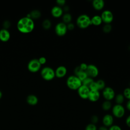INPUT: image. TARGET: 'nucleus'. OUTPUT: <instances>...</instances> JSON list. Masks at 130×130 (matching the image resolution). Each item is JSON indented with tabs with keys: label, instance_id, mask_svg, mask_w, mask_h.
I'll use <instances>...</instances> for the list:
<instances>
[{
	"label": "nucleus",
	"instance_id": "obj_25",
	"mask_svg": "<svg viewBox=\"0 0 130 130\" xmlns=\"http://www.w3.org/2000/svg\"><path fill=\"white\" fill-rule=\"evenodd\" d=\"M51 25H52L51 21L48 19H45L42 22V26L43 28L46 30L49 29L51 28Z\"/></svg>",
	"mask_w": 130,
	"mask_h": 130
},
{
	"label": "nucleus",
	"instance_id": "obj_16",
	"mask_svg": "<svg viewBox=\"0 0 130 130\" xmlns=\"http://www.w3.org/2000/svg\"><path fill=\"white\" fill-rule=\"evenodd\" d=\"M101 93L100 91L90 90L88 100L91 102H96L100 99Z\"/></svg>",
	"mask_w": 130,
	"mask_h": 130
},
{
	"label": "nucleus",
	"instance_id": "obj_10",
	"mask_svg": "<svg viewBox=\"0 0 130 130\" xmlns=\"http://www.w3.org/2000/svg\"><path fill=\"white\" fill-rule=\"evenodd\" d=\"M88 77L94 79L99 74L98 68L93 64H88L87 68L85 71Z\"/></svg>",
	"mask_w": 130,
	"mask_h": 130
},
{
	"label": "nucleus",
	"instance_id": "obj_15",
	"mask_svg": "<svg viewBox=\"0 0 130 130\" xmlns=\"http://www.w3.org/2000/svg\"><path fill=\"white\" fill-rule=\"evenodd\" d=\"M74 75L76 76L82 82L87 77H88L86 72L81 70L79 66H77L75 68L74 70Z\"/></svg>",
	"mask_w": 130,
	"mask_h": 130
},
{
	"label": "nucleus",
	"instance_id": "obj_19",
	"mask_svg": "<svg viewBox=\"0 0 130 130\" xmlns=\"http://www.w3.org/2000/svg\"><path fill=\"white\" fill-rule=\"evenodd\" d=\"M103 23L101 16L99 15H94L91 18V25L98 26L102 24Z\"/></svg>",
	"mask_w": 130,
	"mask_h": 130
},
{
	"label": "nucleus",
	"instance_id": "obj_31",
	"mask_svg": "<svg viewBox=\"0 0 130 130\" xmlns=\"http://www.w3.org/2000/svg\"><path fill=\"white\" fill-rule=\"evenodd\" d=\"M85 130H98V128L95 124L90 123L86 126Z\"/></svg>",
	"mask_w": 130,
	"mask_h": 130
},
{
	"label": "nucleus",
	"instance_id": "obj_28",
	"mask_svg": "<svg viewBox=\"0 0 130 130\" xmlns=\"http://www.w3.org/2000/svg\"><path fill=\"white\" fill-rule=\"evenodd\" d=\"M100 90H103L106 87L105 82L103 79H99L96 81Z\"/></svg>",
	"mask_w": 130,
	"mask_h": 130
},
{
	"label": "nucleus",
	"instance_id": "obj_14",
	"mask_svg": "<svg viewBox=\"0 0 130 130\" xmlns=\"http://www.w3.org/2000/svg\"><path fill=\"white\" fill-rule=\"evenodd\" d=\"M63 13L62 8L57 5L53 7L51 10V14L52 16L56 18L62 17Z\"/></svg>",
	"mask_w": 130,
	"mask_h": 130
},
{
	"label": "nucleus",
	"instance_id": "obj_7",
	"mask_svg": "<svg viewBox=\"0 0 130 130\" xmlns=\"http://www.w3.org/2000/svg\"><path fill=\"white\" fill-rule=\"evenodd\" d=\"M100 16L103 22L105 24H111L114 19L113 14L112 11L109 10H104Z\"/></svg>",
	"mask_w": 130,
	"mask_h": 130
},
{
	"label": "nucleus",
	"instance_id": "obj_26",
	"mask_svg": "<svg viewBox=\"0 0 130 130\" xmlns=\"http://www.w3.org/2000/svg\"><path fill=\"white\" fill-rule=\"evenodd\" d=\"M94 79L93 78H91L90 77H87L85 79H84L82 82V85L86 86L88 87H89V86L94 82Z\"/></svg>",
	"mask_w": 130,
	"mask_h": 130
},
{
	"label": "nucleus",
	"instance_id": "obj_8",
	"mask_svg": "<svg viewBox=\"0 0 130 130\" xmlns=\"http://www.w3.org/2000/svg\"><path fill=\"white\" fill-rule=\"evenodd\" d=\"M54 31L56 35L59 37L64 36L67 32L68 29L67 24L63 22L57 23L55 26Z\"/></svg>",
	"mask_w": 130,
	"mask_h": 130
},
{
	"label": "nucleus",
	"instance_id": "obj_22",
	"mask_svg": "<svg viewBox=\"0 0 130 130\" xmlns=\"http://www.w3.org/2000/svg\"><path fill=\"white\" fill-rule=\"evenodd\" d=\"M114 100L116 104L122 105L124 101L125 98L122 93H118L115 95Z\"/></svg>",
	"mask_w": 130,
	"mask_h": 130
},
{
	"label": "nucleus",
	"instance_id": "obj_34",
	"mask_svg": "<svg viewBox=\"0 0 130 130\" xmlns=\"http://www.w3.org/2000/svg\"><path fill=\"white\" fill-rule=\"evenodd\" d=\"M87 66L88 64L85 62H82L80 64V65L79 66V67H80V68L81 69V70L85 71L87 68Z\"/></svg>",
	"mask_w": 130,
	"mask_h": 130
},
{
	"label": "nucleus",
	"instance_id": "obj_38",
	"mask_svg": "<svg viewBox=\"0 0 130 130\" xmlns=\"http://www.w3.org/2000/svg\"><path fill=\"white\" fill-rule=\"evenodd\" d=\"M3 26L4 27V28L5 29H7L8 28H9L10 26V23L9 21H5L4 23V24H3Z\"/></svg>",
	"mask_w": 130,
	"mask_h": 130
},
{
	"label": "nucleus",
	"instance_id": "obj_2",
	"mask_svg": "<svg viewBox=\"0 0 130 130\" xmlns=\"http://www.w3.org/2000/svg\"><path fill=\"white\" fill-rule=\"evenodd\" d=\"M77 26L81 29H85L91 25V18L87 14H82L79 15L76 21Z\"/></svg>",
	"mask_w": 130,
	"mask_h": 130
},
{
	"label": "nucleus",
	"instance_id": "obj_21",
	"mask_svg": "<svg viewBox=\"0 0 130 130\" xmlns=\"http://www.w3.org/2000/svg\"><path fill=\"white\" fill-rule=\"evenodd\" d=\"M62 20L63 23L67 24L70 22H72V15L68 12V13H64L62 16Z\"/></svg>",
	"mask_w": 130,
	"mask_h": 130
},
{
	"label": "nucleus",
	"instance_id": "obj_6",
	"mask_svg": "<svg viewBox=\"0 0 130 130\" xmlns=\"http://www.w3.org/2000/svg\"><path fill=\"white\" fill-rule=\"evenodd\" d=\"M102 95L105 100L111 101V100H114L116 93L113 88L110 86H107L102 90Z\"/></svg>",
	"mask_w": 130,
	"mask_h": 130
},
{
	"label": "nucleus",
	"instance_id": "obj_27",
	"mask_svg": "<svg viewBox=\"0 0 130 130\" xmlns=\"http://www.w3.org/2000/svg\"><path fill=\"white\" fill-rule=\"evenodd\" d=\"M112 29V26L111 24H105L103 27V31L106 34H108L111 31Z\"/></svg>",
	"mask_w": 130,
	"mask_h": 130
},
{
	"label": "nucleus",
	"instance_id": "obj_20",
	"mask_svg": "<svg viewBox=\"0 0 130 130\" xmlns=\"http://www.w3.org/2000/svg\"><path fill=\"white\" fill-rule=\"evenodd\" d=\"M26 102L29 105L34 106L38 104V99L37 96L33 94H30L27 96Z\"/></svg>",
	"mask_w": 130,
	"mask_h": 130
},
{
	"label": "nucleus",
	"instance_id": "obj_11",
	"mask_svg": "<svg viewBox=\"0 0 130 130\" xmlns=\"http://www.w3.org/2000/svg\"><path fill=\"white\" fill-rule=\"evenodd\" d=\"M77 93L78 95L80 98L83 100L88 99V95L90 92V89L89 87L82 85L78 89Z\"/></svg>",
	"mask_w": 130,
	"mask_h": 130
},
{
	"label": "nucleus",
	"instance_id": "obj_13",
	"mask_svg": "<svg viewBox=\"0 0 130 130\" xmlns=\"http://www.w3.org/2000/svg\"><path fill=\"white\" fill-rule=\"evenodd\" d=\"M114 117L112 115L110 114H105L102 118V123L103 125L109 127L113 124Z\"/></svg>",
	"mask_w": 130,
	"mask_h": 130
},
{
	"label": "nucleus",
	"instance_id": "obj_43",
	"mask_svg": "<svg viewBox=\"0 0 130 130\" xmlns=\"http://www.w3.org/2000/svg\"><path fill=\"white\" fill-rule=\"evenodd\" d=\"M2 92L1 91H0V99L2 98Z\"/></svg>",
	"mask_w": 130,
	"mask_h": 130
},
{
	"label": "nucleus",
	"instance_id": "obj_35",
	"mask_svg": "<svg viewBox=\"0 0 130 130\" xmlns=\"http://www.w3.org/2000/svg\"><path fill=\"white\" fill-rule=\"evenodd\" d=\"M56 3L57 6L61 7L62 6L63 7L66 5V1L65 0H57L56 1Z\"/></svg>",
	"mask_w": 130,
	"mask_h": 130
},
{
	"label": "nucleus",
	"instance_id": "obj_44",
	"mask_svg": "<svg viewBox=\"0 0 130 130\" xmlns=\"http://www.w3.org/2000/svg\"><path fill=\"white\" fill-rule=\"evenodd\" d=\"M129 87H130V82H129Z\"/></svg>",
	"mask_w": 130,
	"mask_h": 130
},
{
	"label": "nucleus",
	"instance_id": "obj_24",
	"mask_svg": "<svg viewBox=\"0 0 130 130\" xmlns=\"http://www.w3.org/2000/svg\"><path fill=\"white\" fill-rule=\"evenodd\" d=\"M29 14L30 16V18L32 19H38L41 16V12L38 10H33Z\"/></svg>",
	"mask_w": 130,
	"mask_h": 130
},
{
	"label": "nucleus",
	"instance_id": "obj_23",
	"mask_svg": "<svg viewBox=\"0 0 130 130\" xmlns=\"http://www.w3.org/2000/svg\"><path fill=\"white\" fill-rule=\"evenodd\" d=\"M112 104L111 101L105 100L102 104V108L104 111H107L111 109Z\"/></svg>",
	"mask_w": 130,
	"mask_h": 130
},
{
	"label": "nucleus",
	"instance_id": "obj_5",
	"mask_svg": "<svg viewBox=\"0 0 130 130\" xmlns=\"http://www.w3.org/2000/svg\"><path fill=\"white\" fill-rule=\"evenodd\" d=\"M111 109L113 117L117 118H121L125 115V109L122 105L115 104L112 106Z\"/></svg>",
	"mask_w": 130,
	"mask_h": 130
},
{
	"label": "nucleus",
	"instance_id": "obj_42",
	"mask_svg": "<svg viewBox=\"0 0 130 130\" xmlns=\"http://www.w3.org/2000/svg\"><path fill=\"white\" fill-rule=\"evenodd\" d=\"M98 130H108V128L104 125H102V126H101L98 129Z\"/></svg>",
	"mask_w": 130,
	"mask_h": 130
},
{
	"label": "nucleus",
	"instance_id": "obj_3",
	"mask_svg": "<svg viewBox=\"0 0 130 130\" xmlns=\"http://www.w3.org/2000/svg\"><path fill=\"white\" fill-rule=\"evenodd\" d=\"M66 85L69 89L72 90H77L82 84V81L76 76L72 75L67 78Z\"/></svg>",
	"mask_w": 130,
	"mask_h": 130
},
{
	"label": "nucleus",
	"instance_id": "obj_36",
	"mask_svg": "<svg viewBox=\"0 0 130 130\" xmlns=\"http://www.w3.org/2000/svg\"><path fill=\"white\" fill-rule=\"evenodd\" d=\"M68 30H72L75 28V24L73 22H70L67 24Z\"/></svg>",
	"mask_w": 130,
	"mask_h": 130
},
{
	"label": "nucleus",
	"instance_id": "obj_4",
	"mask_svg": "<svg viewBox=\"0 0 130 130\" xmlns=\"http://www.w3.org/2000/svg\"><path fill=\"white\" fill-rule=\"evenodd\" d=\"M42 78L46 81H51L55 77V70L49 67H44L41 71Z\"/></svg>",
	"mask_w": 130,
	"mask_h": 130
},
{
	"label": "nucleus",
	"instance_id": "obj_33",
	"mask_svg": "<svg viewBox=\"0 0 130 130\" xmlns=\"http://www.w3.org/2000/svg\"><path fill=\"white\" fill-rule=\"evenodd\" d=\"M108 130H122V129L119 125L113 124L112 126L108 128Z\"/></svg>",
	"mask_w": 130,
	"mask_h": 130
},
{
	"label": "nucleus",
	"instance_id": "obj_12",
	"mask_svg": "<svg viewBox=\"0 0 130 130\" xmlns=\"http://www.w3.org/2000/svg\"><path fill=\"white\" fill-rule=\"evenodd\" d=\"M67 72L68 70L65 66L63 65L59 66L55 70V77L57 78H63L67 75Z\"/></svg>",
	"mask_w": 130,
	"mask_h": 130
},
{
	"label": "nucleus",
	"instance_id": "obj_32",
	"mask_svg": "<svg viewBox=\"0 0 130 130\" xmlns=\"http://www.w3.org/2000/svg\"><path fill=\"white\" fill-rule=\"evenodd\" d=\"M90 121H91V123L95 124L99 121V117H98V116L97 115H92L91 117V118H90Z\"/></svg>",
	"mask_w": 130,
	"mask_h": 130
},
{
	"label": "nucleus",
	"instance_id": "obj_37",
	"mask_svg": "<svg viewBox=\"0 0 130 130\" xmlns=\"http://www.w3.org/2000/svg\"><path fill=\"white\" fill-rule=\"evenodd\" d=\"M38 60L40 62V63L42 65V64H44L46 63V61H47V59L45 57H40L39 59H38Z\"/></svg>",
	"mask_w": 130,
	"mask_h": 130
},
{
	"label": "nucleus",
	"instance_id": "obj_30",
	"mask_svg": "<svg viewBox=\"0 0 130 130\" xmlns=\"http://www.w3.org/2000/svg\"><path fill=\"white\" fill-rule=\"evenodd\" d=\"M90 90L92 91H100L98 85L96 81H94L89 87Z\"/></svg>",
	"mask_w": 130,
	"mask_h": 130
},
{
	"label": "nucleus",
	"instance_id": "obj_17",
	"mask_svg": "<svg viewBox=\"0 0 130 130\" xmlns=\"http://www.w3.org/2000/svg\"><path fill=\"white\" fill-rule=\"evenodd\" d=\"M105 2L103 0H93L92 2L93 8L96 11H101L105 7Z\"/></svg>",
	"mask_w": 130,
	"mask_h": 130
},
{
	"label": "nucleus",
	"instance_id": "obj_41",
	"mask_svg": "<svg viewBox=\"0 0 130 130\" xmlns=\"http://www.w3.org/2000/svg\"><path fill=\"white\" fill-rule=\"evenodd\" d=\"M126 108L130 112V100L127 101L126 103Z\"/></svg>",
	"mask_w": 130,
	"mask_h": 130
},
{
	"label": "nucleus",
	"instance_id": "obj_1",
	"mask_svg": "<svg viewBox=\"0 0 130 130\" xmlns=\"http://www.w3.org/2000/svg\"><path fill=\"white\" fill-rule=\"evenodd\" d=\"M17 27L20 32L28 34L34 30L35 23L32 19L26 16L18 20L17 23Z\"/></svg>",
	"mask_w": 130,
	"mask_h": 130
},
{
	"label": "nucleus",
	"instance_id": "obj_39",
	"mask_svg": "<svg viewBox=\"0 0 130 130\" xmlns=\"http://www.w3.org/2000/svg\"><path fill=\"white\" fill-rule=\"evenodd\" d=\"M125 123L126 125L130 128V115H129L125 119Z\"/></svg>",
	"mask_w": 130,
	"mask_h": 130
},
{
	"label": "nucleus",
	"instance_id": "obj_9",
	"mask_svg": "<svg viewBox=\"0 0 130 130\" xmlns=\"http://www.w3.org/2000/svg\"><path fill=\"white\" fill-rule=\"evenodd\" d=\"M41 67V64L40 63L38 59H32L30 60L27 64L28 70L32 73L38 72Z\"/></svg>",
	"mask_w": 130,
	"mask_h": 130
},
{
	"label": "nucleus",
	"instance_id": "obj_29",
	"mask_svg": "<svg viewBox=\"0 0 130 130\" xmlns=\"http://www.w3.org/2000/svg\"><path fill=\"white\" fill-rule=\"evenodd\" d=\"M122 94L125 99H126L127 100H130V87L125 88L123 90Z\"/></svg>",
	"mask_w": 130,
	"mask_h": 130
},
{
	"label": "nucleus",
	"instance_id": "obj_40",
	"mask_svg": "<svg viewBox=\"0 0 130 130\" xmlns=\"http://www.w3.org/2000/svg\"><path fill=\"white\" fill-rule=\"evenodd\" d=\"M63 9V12H64L65 13H68L70 10V8L67 5H64L62 8Z\"/></svg>",
	"mask_w": 130,
	"mask_h": 130
},
{
	"label": "nucleus",
	"instance_id": "obj_18",
	"mask_svg": "<svg viewBox=\"0 0 130 130\" xmlns=\"http://www.w3.org/2000/svg\"><path fill=\"white\" fill-rule=\"evenodd\" d=\"M10 38V34L7 29L3 28L0 30V40L4 42H6Z\"/></svg>",
	"mask_w": 130,
	"mask_h": 130
}]
</instances>
